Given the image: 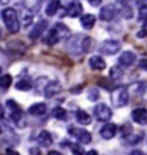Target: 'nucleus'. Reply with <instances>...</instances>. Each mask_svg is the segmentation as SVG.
Listing matches in <instances>:
<instances>
[{"label": "nucleus", "instance_id": "16", "mask_svg": "<svg viewBox=\"0 0 147 155\" xmlns=\"http://www.w3.org/2000/svg\"><path fill=\"white\" fill-rule=\"evenodd\" d=\"M82 13V5L79 2H71L67 9V15L69 17H78Z\"/></svg>", "mask_w": 147, "mask_h": 155}, {"label": "nucleus", "instance_id": "40", "mask_svg": "<svg viewBox=\"0 0 147 155\" xmlns=\"http://www.w3.org/2000/svg\"><path fill=\"white\" fill-rule=\"evenodd\" d=\"M48 155H62V154H61L59 151H49V152H48Z\"/></svg>", "mask_w": 147, "mask_h": 155}, {"label": "nucleus", "instance_id": "44", "mask_svg": "<svg viewBox=\"0 0 147 155\" xmlns=\"http://www.w3.org/2000/svg\"><path fill=\"white\" fill-rule=\"evenodd\" d=\"M0 132H2V129H0Z\"/></svg>", "mask_w": 147, "mask_h": 155}, {"label": "nucleus", "instance_id": "11", "mask_svg": "<svg viewBox=\"0 0 147 155\" xmlns=\"http://www.w3.org/2000/svg\"><path fill=\"white\" fill-rule=\"evenodd\" d=\"M43 95H45L46 98H52V96H55V95L61 91V82H58V81H49V82H46V85L43 86Z\"/></svg>", "mask_w": 147, "mask_h": 155}, {"label": "nucleus", "instance_id": "28", "mask_svg": "<svg viewBox=\"0 0 147 155\" xmlns=\"http://www.w3.org/2000/svg\"><path fill=\"white\" fill-rule=\"evenodd\" d=\"M52 115H53V118H56V119H65L67 118V111L63 108H61V106H56V108H53Z\"/></svg>", "mask_w": 147, "mask_h": 155}, {"label": "nucleus", "instance_id": "21", "mask_svg": "<svg viewBox=\"0 0 147 155\" xmlns=\"http://www.w3.org/2000/svg\"><path fill=\"white\" fill-rule=\"evenodd\" d=\"M75 118H77V121H78L81 125H88L91 122V115L87 114L85 111H82V109H78V111H77Z\"/></svg>", "mask_w": 147, "mask_h": 155}, {"label": "nucleus", "instance_id": "35", "mask_svg": "<svg viewBox=\"0 0 147 155\" xmlns=\"http://www.w3.org/2000/svg\"><path fill=\"white\" fill-rule=\"evenodd\" d=\"M130 155H147V154H144V152L140 151V150H134V151H131Z\"/></svg>", "mask_w": 147, "mask_h": 155}, {"label": "nucleus", "instance_id": "42", "mask_svg": "<svg viewBox=\"0 0 147 155\" xmlns=\"http://www.w3.org/2000/svg\"><path fill=\"white\" fill-rule=\"evenodd\" d=\"M0 75H2V66H0Z\"/></svg>", "mask_w": 147, "mask_h": 155}, {"label": "nucleus", "instance_id": "23", "mask_svg": "<svg viewBox=\"0 0 147 155\" xmlns=\"http://www.w3.org/2000/svg\"><path fill=\"white\" fill-rule=\"evenodd\" d=\"M59 7H61V3L56 2V0H53V2H49L48 6H46V15L48 16H55L59 10Z\"/></svg>", "mask_w": 147, "mask_h": 155}, {"label": "nucleus", "instance_id": "20", "mask_svg": "<svg viewBox=\"0 0 147 155\" xmlns=\"http://www.w3.org/2000/svg\"><path fill=\"white\" fill-rule=\"evenodd\" d=\"M32 23H33V13L26 7L22 12V26L23 28H29Z\"/></svg>", "mask_w": 147, "mask_h": 155}, {"label": "nucleus", "instance_id": "26", "mask_svg": "<svg viewBox=\"0 0 147 155\" xmlns=\"http://www.w3.org/2000/svg\"><path fill=\"white\" fill-rule=\"evenodd\" d=\"M138 6H142L138 10V20L144 23L147 22V3H138Z\"/></svg>", "mask_w": 147, "mask_h": 155}, {"label": "nucleus", "instance_id": "13", "mask_svg": "<svg viewBox=\"0 0 147 155\" xmlns=\"http://www.w3.org/2000/svg\"><path fill=\"white\" fill-rule=\"evenodd\" d=\"M136 62V55L130 52V50H127V52H123L121 56L118 58V65L123 68H128L131 66L133 63Z\"/></svg>", "mask_w": 147, "mask_h": 155}, {"label": "nucleus", "instance_id": "38", "mask_svg": "<svg viewBox=\"0 0 147 155\" xmlns=\"http://www.w3.org/2000/svg\"><path fill=\"white\" fill-rule=\"evenodd\" d=\"M3 116H5V108H3V105H0V121L3 119Z\"/></svg>", "mask_w": 147, "mask_h": 155}, {"label": "nucleus", "instance_id": "24", "mask_svg": "<svg viewBox=\"0 0 147 155\" xmlns=\"http://www.w3.org/2000/svg\"><path fill=\"white\" fill-rule=\"evenodd\" d=\"M81 49H82L84 53L91 52V50L94 49V40H92L91 38H88V36L82 38V42H81Z\"/></svg>", "mask_w": 147, "mask_h": 155}, {"label": "nucleus", "instance_id": "19", "mask_svg": "<svg viewBox=\"0 0 147 155\" xmlns=\"http://www.w3.org/2000/svg\"><path fill=\"white\" fill-rule=\"evenodd\" d=\"M45 112H46V105L45 104H42V102L35 104V105H32L30 108H29V114H30L32 116H42Z\"/></svg>", "mask_w": 147, "mask_h": 155}, {"label": "nucleus", "instance_id": "6", "mask_svg": "<svg viewBox=\"0 0 147 155\" xmlns=\"http://www.w3.org/2000/svg\"><path fill=\"white\" fill-rule=\"evenodd\" d=\"M69 134H71L77 141H79L81 144H90L91 141H92L91 134L88 132L87 129H84V128H71V129H69Z\"/></svg>", "mask_w": 147, "mask_h": 155}, {"label": "nucleus", "instance_id": "1", "mask_svg": "<svg viewBox=\"0 0 147 155\" xmlns=\"http://www.w3.org/2000/svg\"><path fill=\"white\" fill-rule=\"evenodd\" d=\"M68 36H69L68 26H65L63 23H56V25H53L49 29L48 35L45 36V42L49 46H53V45L59 43L61 40H63L65 38H68Z\"/></svg>", "mask_w": 147, "mask_h": 155}, {"label": "nucleus", "instance_id": "33", "mask_svg": "<svg viewBox=\"0 0 147 155\" xmlns=\"http://www.w3.org/2000/svg\"><path fill=\"white\" fill-rule=\"evenodd\" d=\"M29 154L30 155H40V151H39V148L33 147V148H30V150H29Z\"/></svg>", "mask_w": 147, "mask_h": 155}, {"label": "nucleus", "instance_id": "30", "mask_svg": "<svg viewBox=\"0 0 147 155\" xmlns=\"http://www.w3.org/2000/svg\"><path fill=\"white\" fill-rule=\"evenodd\" d=\"M98 98H100V91H98L97 88H92V89L90 91V92H88V99H91V101H97Z\"/></svg>", "mask_w": 147, "mask_h": 155}, {"label": "nucleus", "instance_id": "32", "mask_svg": "<svg viewBox=\"0 0 147 155\" xmlns=\"http://www.w3.org/2000/svg\"><path fill=\"white\" fill-rule=\"evenodd\" d=\"M111 76L115 79V78H120L121 76V71H118V68H113V71H111Z\"/></svg>", "mask_w": 147, "mask_h": 155}, {"label": "nucleus", "instance_id": "37", "mask_svg": "<svg viewBox=\"0 0 147 155\" xmlns=\"http://www.w3.org/2000/svg\"><path fill=\"white\" fill-rule=\"evenodd\" d=\"M6 155H19V154H17L15 150H10V148H9V150L6 151Z\"/></svg>", "mask_w": 147, "mask_h": 155}, {"label": "nucleus", "instance_id": "27", "mask_svg": "<svg viewBox=\"0 0 147 155\" xmlns=\"http://www.w3.org/2000/svg\"><path fill=\"white\" fill-rule=\"evenodd\" d=\"M12 79H13V78H12L10 75H2V76H0V88H3V89L10 88Z\"/></svg>", "mask_w": 147, "mask_h": 155}, {"label": "nucleus", "instance_id": "17", "mask_svg": "<svg viewBox=\"0 0 147 155\" xmlns=\"http://www.w3.org/2000/svg\"><path fill=\"white\" fill-rule=\"evenodd\" d=\"M38 142H39V145H42V147H49V145H52L51 132H48V131H40L39 135H38Z\"/></svg>", "mask_w": 147, "mask_h": 155}, {"label": "nucleus", "instance_id": "14", "mask_svg": "<svg viewBox=\"0 0 147 155\" xmlns=\"http://www.w3.org/2000/svg\"><path fill=\"white\" fill-rule=\"evenodd\" d=\"M88 65H90V68L92 69V71H104L105 69V61L102 59L101 56H91L90 61H88Z\"/></svg>", "mask_w": 147, "mask_h": 155}, {"label": "nucleus", "instance_id": "3", "mask_svg": "<svg viewBox=\"0 0 147 155\" xmlns=\"http://www.w3.org/2000/svg\"><path fill=\"white\" fill-rule=\"evenodd\" d=\"M6 106H7V109H9V112H10V119L12 121L20 128L26 127V119H25V116H23L22 108L17 105L13 99L6 101Z\"/></svg>", "mask_w": 147, "mask_h": 155}, {"label": "nucleus", "instance_id": "12", "mask_svg": "<svg viewBox=\"0 0 147 155\" xmlns=\"http://www.w3.org/2000/svg\"><path fill=\"white\" fill-rule=\"evenodd\" d=\"M131 118L138 125H147V109L137 108V109H134V111L131 112Z\"/></svg>", "mask_w": 147, "mask_h": 155}, {"label": "nucleus", "instance_id": "31", "mask_svg": "<svg viewBox=\"0 0 147 155\" xmlns=\"http://www.w3.org/2000/svg\"><path fill=\"white\" fill-rule=\"evenodd\" d=\"M137 36H138V38H146L147 36V22L143 23V28H142V30L137 33Z\"/></svg>", "mask_w": 147, "mask_h": 155}, {"label": "nucleus", "instance_id": "10", "mask_svg": "<svg viewBox=\"0 0 147 155\" xmlns=\"http://www.w3.org/2000/svg\"><path fill=\"white\" fill-rule=\"evenodd\" d=\"M81 42H82V38H79V36H71V38L67 40V50H68L69 53H74V55L82 52V49H81Z\"/></svg>", "mask_w": 147, "mask_h": 155}, {"label": "nucleus", "instance_id": "36", "mask_svg": "<svg viewBox=\"0 0 147 155\" xmlns=\"http://www.w3.org/2000/svg\"><path fill=\"white\" fill-rule=\"evenodd\" d=\"M90 5L91 6H100L101 5V0H90Z\"/></svg>", "mask_w": 147, "mask_h": 155}, {"label": "nucleus", "instance_id": "41", "mask_svg": "<svg viewBox=\"0 0 147 155\" xmlns=\"http://www.w3.org/2000/svg\"><path fill=\"white\" fill-rule=\"evenodd\" d=\"M85 155H98V152H97V151H94V150H91V151H88Z\"/></svg>", "mask_w": 147, "mask_h": 155}, {"label": "nucleus", "instance_id": "7", "mask_svg": "<svg viewBox=\"0 0 147 155\" xmlns=\"http://www.w3.org/2000/svg\"><path fill=\"white\" fill-rule=\"evenodd\" d=\"M101 53L104 55H114V53H117L120 52L121 49V45H120L118 40H114V39H108L105 42H102L101 45Z\"/></svg>", "mask_w": 147, "mask_h": 155}, {"label": "nucleus", "instance_id": "9", "mask_svg": "<svg viewBox=\"0 0 147 155\" xmlns=\"http://www.w3.org/2000/svg\"><path fill=\"white\" fill-rule=\"evenodd\" d=\"M46 28H48V20H43V19H40L39 22H36L33 25V29L30 30V33H29V38L30 39H38L40 38L42 35L45 33Z\"/></svg>", "mask_w": 147, "mask_h": 155}, {"label": "nucleus", "instance_id": "34", "mask_svg": "<svg viewBox=\"0 0 147 155\" xmlns=\"http://www.w3.org/2000/svg\"><path fill=\"white\" fill-rule=\"evenodd\" d=\"M82 88H84V85H81V86H77V88H74L71 92H72V94H81V92H82Z\"/></svg>", "mask_w": 147, "mask_h": 155}, {"label": "nucleus", "instance_id": "25", "mask_svg": "<svg viewBox=\"0 0 147 155\" xmlns=\"http://www.w3.org/2000/svg\"><path fill=\"white\" fill-rule=\"evenodd\" d=\"M33 86V83L30 82L29 79H20L19 82L16 83V89L17 91H23V92H26V91H30Z\"/></svg>", "mask_w": 147, "mask_h": 155}, {"label": "nucleus", "instance_id": "39", "mask_svg": "<svg viewBox=\"0 0 147 155\" xmlns=\"http://www.w3.org/2000/svg\"><path fill=\"white\" fill-rule=\"evenodd\" d=\"M140 68L147 71V61H142V62H140Z\"/></svg>", "mask_w": 147, "mask_h": 155}, {"label": "nucleus", "instance_id": "22", "mask_svg": "<svg viewBox=\"0 0 147 155\" xmlns=\"http://www.w3.org/2000/svg\"><path fill=\"white\" fill-rule=\"evenodd\" d=\"M117 5L120 6V10H121V13H123V16H124L125 19H131V17H133V10H131L130 3H127V2H120Z\"/></svg>", "mask_w": 147, "mask_h": 155}, {"label": "nucleus", "instance_id": "2", "mask_svg": "<svg viewBox=\"0 0 147 155\" xmlns=\"http://www.w3.org/2000/svg\"><path fill=\"white\" fill-rule=\"evenodd\" d=\"M2 19L5 22L6 28L10 33H17L19 29H20V20H19V16H17L16 9L13 7H6L2 10Z\"/></svg>", "mask_w": 147, "mask_h": 155}, {"label": "nucleus", "instance_id": "5", "mask_svg": "<svg viewBox=\"0 0 147 155\" xmlns=\"http://www.w3.org/2000/svg\"><path fill=\"white\" fill-rule=\"evenodd\" d=\"M94 116H95L100 122H107L111 119L113 111H111V108L108 105H105V104H98V105L94 108Z\"/></svg>", "mask_w": 147, "mask_h": 155}, {"label": "nucleus", "instance_id": "8", "mask_svg": "<svg viewBox=\"0 0 147 155\" xmlns=\"http://www.w3.org/2000/svg\"><path fill=\"white\" fill-rule=\"evenodd\" d=\"M117 13H118V10H117L115 5H105L100 12V17L104 22H111L117 16Z\"/></svg>", "mask_w": 147, "mask_h": 155}, {"label": "nucleus", "instance_id": "15", "mask_svg": "<svg viewBox=\"0 0 147 155\" xmlns=\"http://www.w3.org/2000/svg\"><path fill=\"white\" fill-rule=\"evenodd\" d=\"M100 134H101V137L104 139H111V138H114L115 134H117V127H115L114 124H105V125L101 128Z\"/></svg>", "mask_w": 147, "mask_h": 155}, {"label": "nucleus", "instance_id": "43", "mask_svg": "<svg viewBox=\"0 0 147 155\" xmlns=\"http://www.w3.org/2000/svg\"><path fill=\"white\" fill-rule=\"evenodd\" d=\"M0 36H2V30H0Z\"/></svg>", "mask_w": 147, "mask_h": 155}, {"label": "nucleus", "instance_id": "29", "mask_svg": "<svg viewBox=\"0 0 147 155\" xmlns=\"http://www.w3.org/2000/svg\"><path fill=\"white\" fill-rule=\"evenodd\" d=\"M68 145L71 147V151H72L74 155H84L85 154L84 148H82L79 144H71V142H68Z\"/></svg>", "mask_w": 147, "mask_h": 155}, {"label": "nucleus", "instance_id": "4", "mask_svg": "<svg viewBox=\"0 0 147 155\" xmlns=\"http://www.w3.org/2000/svg\"><path fill=\"white\" fill-rule=\"evenodd\" d=\"M111 101H113V105L117 106V108L127 105L128 104V91H127V88L121 86V88L114 89L113 94H111Z\"/></svg>", "mask_w": 147, "mask_h": 155}, {"label": "nucleus", "instance_id": "18", "mask_svg": "<svg viewBox=\"0 0 147 155\" xmlns=\"http://www.w3.org/2000/svg\"><path fill=\"white\" fill-rule=\"evenodd\" d=\"M81 25H82L84 29H92L94 25H95V16L91 15V13L82 15V17H81Z\"/></svg>", "mask_w": 147, "mask_h": 155}]
</instances>
